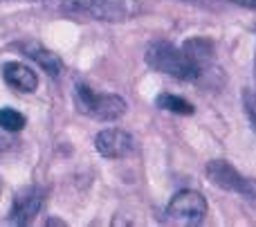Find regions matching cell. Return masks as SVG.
<instances>
[{"instance_id":"cell-1","label":"cell","mask_w":256,"mask_h":227,"mask_svg":"<svg viewBox=\"0 0 256 227\" xmlns=\"http://www.w3.org/2000/svg\"><path fill=\"white\" fill-rule=\"evenodd\" d=\"M148 68H153L155 72L168 74L178 81H202V76L207 74V70H202L200 66H196L186 52L182 48H176L168 40H155L146 48L144 54Z\"/></svg>"},{"instance_id":"cell-2","label":"cell","mask_w":256,"mask_h":227,"mask_svg":"<svg viewBox=\"0 0 256 227\" xmlns=\"http://www.w3.org/2000/svg\"><path fill=\"white\" fill-rule=\"evenodd\" d=\"M74 104L76 110L86 117H92L99 122H115L126 115L128 104L120 94L112 92H94L90 86L76 84L74 88Z\"/></svg>"},{"instance_id":"cell-3","label":"cell","mask_w":256,"mask_h":227,"mask_svg":"<svg viewBox=\"0 0 256 227\" xmlns=\"http://www.w3.org/2000/svg\"><path fill=\"white\" fill-rule=\"evenodd\" d=\"M61 9L68 14L92 18V20L120 22L137 16L142 12V4L140 0H66Z\"/></svg>"},{"instance_id":"cell-4","label":"cell","mask_w":256,"mask_h":227,"mask_svg":"<svg viewBox=\"0 0 256 227\" xmlns=\"http://www.w3.org/2000/svg\"><path fill=\"white\" fill-rule=\"evenodd\" d=\"M209 212L207 198L200 192L194 189H184L178 192L176 196L168 200L166 210L162 214V223L164 225H182V227H191V225H200L204 220Z\"/></svg>"},{"instance_id":"cell-5","label":"cell","mask_w":256,"mask_h":227,"mask_svg":"<svg viewBox=\"0 0 256 227\" xmlns=\"http://www.w3.org/2000/svg\"><path fill=\"white\" fill-rule=\"evenodd\" d=\"M204 174L207 178L212 180L216 187H220L222 192H230V194H238L243 198H250V200H256V180L243 176L238 169L230 164L225 160H212L207 162L204 166Z\"/></svg>"},{"instance_id":"cell-6","label":"cell","mask_w":256,"mask_h":227,"mask_svg":"<svg viewBox=\"0 0 256 227\" xmlns=\"http://www.w3.org/2000/svg\"><path fill=\"white\" fill-rule=\"evenodd\" d=\"M94 148L108 160H122L135 151V138L122 128H104L94 138Z\"/></svg>"},{"instance_id":"cell-7","label":"cell","mask_w":256,"mask_h":227,"mask_svg":"<svg viewBox=\"0 0 256 227\" xmlns=\"http://www.w3.org/2000/svg\"><path fill=\"white\" fill-rule=\"evenodd\" d=\"M43 192L36 187H27L14 196L12 210H9V220L14 225H30L36 218V214L43 207Z\"/></svg>"},{"instance_id":"cell-8","label":"cell","mask_w":256,"mask_h":227,"mask_svg":"<svg viewBox=\"0 0 256 227\" xmlns=\"http://www.w3.org/2000/svg\"><path fill=\"white\" fill-rule=\"evenodd\" d=\"M2 79L9 88L18 90V92H34L38 88V76L30 66L18 61L2 63Z\"/></svg>"},{"instance_id":"cell-9","label":"cell","mask_w":256,"mask_h":227,"mask_svg":"<svg viewBox=\"0 0 256 227\" xmlns=\"http://www.w3.org/2000/svg\"><path fill=\"white\" fill-rule=\"evenodd\" d=\"M20 50L27 58L36 63L43 72H48L50 76H58L63 72V61L58 58V54H54L52 50H48L40 43H20Z\"/></svg>"},{"instance_id":"cell-10","label":"cell","mask_w":256,"mask_h":227,"mask_svg":"<svg viewBox=\"0 0 256 227\" xmlns=\"http://www.w3.org/2000/svg\"><path fill=\"white\" fill-rule=\"evenodd\" d=\"M182 50L186 52V56L200 66L202 70H212V58H214V43L209 38H202V36H196V38L184 40Z\"/></svg>"},{"instance_id":"cell-11","label":"cell","mask_w":256,"mask_h":227,"mask_svg":"<svg viewBox=\"0 0 256 227\" xmlns=\"http://www.w3.org/2000/svg\"><path fill=\"white\" fill-rule=\"evenodd\" d=\"M158 108L162 110H168V112H176V115H194L196 108L191 102H186L184 97H178V94H171V92H164L155 99Z\"/></svg>"},{"instance_id":"cell-12","label":"cell","mask_w":256,"mask_h":227,"mask_svg":"<svg viewBox=\"0 0 256 227\" xmlns=\"http://www.w3.org/2000/svg\"><path fill=\"white\" fill-rule=\"evenodd\" d=\"M27 124L25 115L18 110H14V108L4 106L0 108V128L7 130V133H18V130H22Z\"/></svg>"},{"instance_id":"cell-13","label":"cell","mask_w":256,"mask_h":227,"mask_svg":"<svg viewBox=\"0 0 256 227\" xmlns=\"http://www.w3.org/2000/svg\"><path fill=\"white\" fill-rule=\"evenodd\" d=\"M243 108H245V115H248L254 133H256V92H252V90H243Z\"/></svg>"},{"instance_id":"cell-14","label":"cell","mask_w":256,"mask_h":227,"mask_svg":"<svg viewBox=\"0 0 256 227\" xmlns=\"http://www.w3.org/2000/svg\"><path fill=\"white\" fill-rule=\"evenodd\" d=\"M234 4H240V7H248V9H256V0H230Z\"/></svg>"},{"instance_id":"cell-15","label":"cell","mask_w":256,"mask_h":227,"mask_svg":"<svg viewBox=\"0 0 256 227\" xmlns=\"http://www.w3.org/2000/svg\"><path fill=\"white\" fill-rule=\"evenodd\" d=\"M254 79H256V54H254Z\"/></svg>"}]
</instances>
